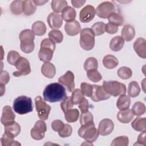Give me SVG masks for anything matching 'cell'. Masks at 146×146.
Masks as SVG:
<instances>
[{
  "mask_svg": "<svg viewBox=\"0 0 146 146\" xmlns=\"http://www.w3.org/2000/svg\"><path fill=\"white\" fill-rule=\"evenodd\" d=\"M43 95L44 100L51 103L62 101L67 97L64 87L58 83L47 85L43 91Z\"/></svg>",
  "mask_w": 146,
  "mask_h": 146,
  "instance_id": "6da1fadb",
  "label": "cell"
},
{
  "mask_svg": "<svg viewBox=\"0 0 146 146\" xmlns=\"http://www.w3.org/2000/svg\"><path fill=\"white\" fill-rule=\"evenodd\" d=\"M55 42L50 38L44 39L40 44V48L38 52L39 59L47 62L52 59L54 51L55 50Z\"/></svg>",
  "mask_w": 146,
  "mask_h": 146,
  "instance_id": "7a4b0ae2",
  "label": "cell"
},
{
  "mask_svg": "<svg viewBox=\"0 0 146 146\" xmlns=\"http://www.w3.org/2000/svg\"><path fill=\"white\" fill-rule=\"evenodd\" d=\"M19 40L21 41L20 47L21 50L26 54L31 53L34 49V34L29 30L26 29L22 30L19 35Z\"/></svg>",
  "mask_w": 146,
  "mask_h": 146,
  "instance_id": "3957f363",
  "label": "cell"
},
{
  "mask_svg": "<svg viewBox=\"0 0 146 146\" xmlns=\"http://www.w3.org/2000/svg\"><path fill=\"white\" fill-rule=\"evenodd\" d=\"M13 109L19 115H25L32 112L33 106L31 99L26 96H18L14 101Z\"/></svg>",
  "mask_w": 146,
  "mask_h": 146,
  "instance_id": "277c9868",
  "label": "cell"
},
{
  "mask_svg": "<svg viewBox=\"0 0 146 146\" xmlns=\"http://www.w3.org/2000/svg\"><path fill=\"white\" fill-rule=\"evenodd\" d=\"M78 135L86 141L92 143L98 139L99 134L94 121H91L81 125L78 130Z\"/></svg>",
  "mask_w": 146,
  "mask_h": 146,
  "instance_id": "5b68a950",
  "label": "cell"
},
{
  "mask_svg": "<svg viewBox=\"0 0 146 146\" xmlns=\"http://www.w3.org/2000/svg\"><path fill=\"white\" fill-rule=\"evenodd\" d=\"M103 87L108 94L113 96L125 95L126 93L125 84L117 81H104Z\"/></svg>",
  "mask_w": 146,
  "mask_h": 146,
  "instance_id": "8992f818",
  "label": "cell"
},
{
  "mask_svg": "<svg viewBox=\"0 0 146 146\" xmlns=\"http://www.w3.org/2000/svg\"><path fill=\"white\" fill-rule=\"evenodd\" d=\"M80 45L84 50L89 51L95 46V35L91 29L85 28L81 30L80 35Z\"/></svg>",
  "mask_w": 146,
  "mask_h": 146,
  "instance_id": "52a82bcc",
  "label": "cell"
},
{
  "mask_svg": "<svg viewBox=\"0 0 146 146\" xmlns=\"http://www.w3.org/2000/svg\"><path fill=\"white\" fill-rule=\"evenodd\" d=\"M35 104L39 118L42 120H46L48 117L51 107L40 96H38L35 98Z\"/></svg>",
  "mask_w": 146,
  "mask_h": 146,
  "instance_id": "ba28073f",
  "label": "cell"
},
{
  "mask_svg": "<svg viewBox=\"0 0 146 146\" xmlns=\"http://www.w3.org/2000/svg\"><path fill=\"white\" fill-rule=\"evenodd\" d=\"M115 7L114 4L109 1H106L101 3L96 9V15L101 18H107L112 13L115 12Z\"/></svg>",
  "mask_w": 146,
  "mask_h": 146,
  "instance_id": "9c48e42d",
  "label": "cell"
},
{
  "mask_svg": "<svg viewBox=\"0 0 146 146\" xmlns=\"http://www.w3.org/2000/svg\"><path fill=\"white\" fill-rule=\"evenodd\" d=\"M47 131L46 124L42 120L37 121L33 128L31 129L30 134L32 138L36 140H40L44 138Z\"/></svg>",
  "mask_w": 146,
  "mask_h": 146,
  "instance_id": "30bf717a",
  "label": "cell"
},
{
  "mask_svg": "<svg viewBox=\"0 0 146 146\" xmlns=\"http://www.w3.org/2000/svg\"><path fill=\"white\" fill-rule=\"evenodd\" d=\"M18 71L13 73L15 76H20L28 75L31 72V68L29 61L25 58L21 57L15 65Z\"/></svg>",
  "mask_w": 146,
  "mask_h": 146,
  "instance_id": "8fae6325",
  "label": "cell"
},
{
  "mask_svg": "<svg viewBox=\"0 0 146 146\" xmlns=\"http://www.w3.org/2000/svg\"><path fill=\"white\" fill-rule=\"evenodd\" d=\"M92 87L93 90L91 98L94 102H97L101 100H104L108 99L111 96V95L104 90L103 86L92 84Z\"/></svg>",
  "mask_w": 146,
  "mask_h": 146,
  "instance_id": "7c38bea8",
  "label": "cell"
},
{
  "mask_svg": "<svg viewBox=\"0 0 146 146\" xmlns=\"http://www.w3.org/2000/svg\"><path fill=\"white\" fill-rule=\"evenodd\" d=\"M96 14L94 7L88 5L83 8L79 13L80 21L83 23H88L91 21Z\"/></svg>",
  "mask_w": 146,
  "mask_h": 146,
  "instance_id": "4fadbf2b",
  "label": "cell"
},
{
  "mask_svg": "<svg viewBox=\"0 0 146 146\" xmlns=\"http://www.w3.org/2000/svg\"><path fill=\"white\" fill-rule=\"evenodd\" d=\"M58 82L66 86L69 92H72L75 88L74 75L71 71H67L66 74L58 79Z\"/></svg>",
  "mask_w": 146,
  "mask_h": 146,
  "instance_id": "5bb4252c",
  "label": "cell"
},
{
  "mask_svg": "<svg viewBox=\"0 0 146 146\" xmlns=\"http://www.w3.org/2000/svg\"><path fill=\"white\" fill-rule=\"evenodd\" d=\"M114 128V124L110 119L102 120L98 126L99 134L102 136H106L110 134Z\"/></svg>",
  "mask_w": 146,
  "mask_h": 146,
  "instance_id": "9a60e30c",
  "label": "cell"
},
{
  "mask_svg": "<svg viewBox=\"0 0 146 146\" xmlns=\"http://www.w3.org/2000/svg\"><path fill=\"white\" fill-rule=\"evenodd\" d=\"M47 23L53 30H57L59 29L63 23V19L62 15L55 12L51 13L47 17Z\"/></svg>",
  "mask_w": 146,
  "mask_h": 146,
  "instance_id": "2e32d148",
  "label": "cell"
},
{
  "mask_svg": "<svg viewBox=\"0 0 146 146\" xmlns=\"http://www.w3.org/2000/svg\"><path fill=\"white\" fill-rule=\"evenodd\" d=\"M15 115L10 106H6L3 108L1 121L4 125L14 121Z\"/></svg>",
  "mask_w": 146,
  "mask_h": 146,
  "instance_id": "e0dca14e",
  "label": "cell"
},
{
  "mask_svg": "<svg viewBox=\"0 0 146 146\" xmlns=\"http://www.w3.org/2000/svg\"><path fill=\"white\" fill-rule=\"evenodd\" d=\"M133 49L136 54L141 58H146V42L143 38H137L133 43Z\"/></svg>",
  "mask_w": 146,
  "mask_h": 146,
  "instance_id": "ac0fdd59",
  "label": "cell"
},
{
  "mask_svg": "<svg viewBox=\"0 0 146 146\" xmlns=\"http://www.w3.org/2000/svg\"><path fill=\"white\" fill-rule=\"evenodd\" d=\"M66 34L70 36H75L81 31V26L77 21L67 22L64 26Z\"/></svg>",
  "mask_w": 146,
  "mask_h": 146,
  "instance_id": "d6986e66",
  "label": "cell"
},
{
  "mask_svg": "<svg viewBox=\"0 0 146 146\" xmlns=\"http://www.w3.org/2000/svg\"><path fill=\"white\" fill-rule=\"evenodd\" d=\"M20 132L19 124L14 121L5 125V133L14 138L18 136Z\"/></svg>",
  "mask_w": 146,
  "mask_h": 146,
  "instance_id": "ffe728a7",
  "label": "cell"
},
{
  "mask_svg": "<svg viewBox=\"0 0 146 146\" xmlns=\"http://www.w3.org/2000/svg\"><path fill=\"white\" fill-rule=\"evenodd\" d=\"M133 116L134 114L129 108L120 110L117 114V120L122 123H128L132 120Z\"/></svg>",
  "mask_w": 146,
  "mask_h": 146,
  "instance_id": "44dd1931",
  "label": "cell"
},
{
  "mask_svg": "<svg viewBox=\"0 0 146 146\" xmlns=\"http://www.w3.org/2000/svg\"><path fill=\"white\" fill-rule=\"evenodd\" d=\"M41 72L44 76L48 78H52L55 75L56 69L52 63L47 62H44L42 65Z\"/></svg>",
  "mask_w": 146,
  "mask_h": 146,
  "instance_id": "7402d4cb",
  "label": "cell"
},
{
  "mask_svg": "<svg viewBox=\"0 0 146 146\" xmlns=\"http://www.w3.org/2000/svg\"><path fill=\"white\" fill-rule=\"evenodd\" d=\"M121 37L127 42L133 39L135 35V30L134 27L130 25H125L121 30Z\"/></svg>",
  "mask_w": 146,
  "mask_h": 146,
  "instance_id": "603a6c76",
  "label": "cell"
},
{
  "mask_svg": "<svg viewBox=\"0 0 146 146\" xmlns=\"http://www.w3.org/2000/svg\"><path fill=\"white\" fill-rule=\"evenodd\" d=\"M76 11L71 6L66 7L62 12V17L67 22L75 21L76 18Z\"/></svg>",
  "mask_w": 146,
  "mask_h": 146,
  "instance_id": "cb8c5ba5",
  "label": "cell"
},
{
  "mask_svg": "<svg viewBox=\"0 0 146 146\" xmlns=\"http://www.w3.org/2000/svg\"><path fill=\"white\" fill-rule=\"evenodd\" d=\"M124 44V39L120 36H116L110 41V47L113 51H119L123 47Z\"/></svg>",
  "mask_w": 146,
  "mask_h": 146,
  "instance_id": "d4e9b609",
  "label": "cell"
},
{
  "mask_svg": "<svg viewBox=\"0 0 146 146\" xmlns=\"http://www.w3.org/2000/svg\"><path fill=\"white\" fill-rule=\"evenodd\" d=\"M119 63L117 59L113 55L108 54L106 55L103 59V66L108 69H112L116 67Z\"/></svg>",
  "mask_w": 146,
  "mask_h": 146,
  "instance_id": "484cf974",
  "label": "cell"
},
{
  "mask_svg": "<svg viewBox=\"0 0 146 146\" xmlns=\"http://www.w3.org/2000/svg\"><path fill=\"white\" fill-rule=\"evenodd\" d=\"M32 31L38 36L43 35L46 31V26L44 23L40 21L35 22L32 25Z\"/></svg>",
  "mask_w": 146,
  "mask_h": 146,
  "instance_id": "4316f807",
  "label": "cell"
},
{
  "mask_svg": "<svg viewBox=\"0 0 146 146\" xmlns=\"http://www.w3.org/2000/svg\"><path fill=\"white\" fill-rule=\"evenodd\" d=\"M36 9V5L34 1H23L22 3V11L26 15L33 14Z\"/></svg>",
  "mask_w": 146,
  "mask_h": 146,
  "instance_id": "83f0119b",
  "label": "cell"
},
{
  "mask_svg": "<svg viewBox=\"0 0 146 146\" xmlns=\"http://www.w3.org/2000/svg\"><path fill=\"white\" fill-rule=\"evenodd\" d=\"M131 103V99L129 96L125 95H120L116 103V106L120 110L129 108Z\"/></svg>",
  "mask_w": 146,
  "mask_h": 146,
  "instance_id": "f1b7e54d",
  "label": "cell"
},
{
  "mask_svg": "<svg viewBox=\"0 0 146 146\" xmlns=\"http://www.w3.org/2000/svg\"><path fill=\"white\" fill-rule=\"evenodd\" d=\"M132 127L137 131L142 132L146 129V119L145 117H136L131 123Z\"/></svg>",
  "mask_w": 146,
  "mask_h": 146,
  "instance_id": "f546056e",
  "label": "cell"
},
{
  "mask_svg": "<svg viewBox=\"0 0 146 146\" xmlns=\"http://www.w3.org/2000/svg\"><path fill=\"white\" fill-rule=\"evenodd\" d=\"M67 6V2L65 0H53L51 2V7L55 13L62 12Z\"/></svg>",
  "mask_w": 146,
  "mask_h": 146,
  "instance_id": "4dcf8cb0",
  "label": "cell"
},
{
  "mask_svg": "<svg viewBox=\"0 0 146 146\" xmlns=\"http://www.w3.org/2000/svg\"><path fill=\"white\" fill-rule=\"evenodd\" d=\"M140 92V88L136 81L131 82L128 87V94L130 97L135 98L137 96Z\"/></svg>",
  "mask_w": 146,
  "mask_h": 146,
  "instance_id": "1f68e13d",
  "label": "cell"
},
{
  "mask_svg": "<svg viewBox=\"0 0 146 146\" xmlns=\"http://www.w3.org/2000/svg\"><path fill=\"white\" fill-rule=\"evenodd\" d=\"M64 114L66 121L68 123H73L78 120L79 116V112L76 108H71L64 113Z\"/></svg>",
  "mask_w": 146,
  "mask_h": 146,
  "instance_id": "d6a6232c",
  "label": "cell"
},
{
  "mask_svg": "<svg viewBox=\"0 0 146 146\" xmlns=\"http://www.w3.org/2000/svg\"><path fill=\"white\" fill-rule=\"evenodd\" d=\"M110 23H113L116 26H121L124 23L123 17L118 13H113L111 14L107 18Z\"/></svg>",
  "mask_w": 146,
  "mask_h": 146,
  "instance_id": "836d02e7",
  "label": "cell"
},
{
  "mask_svg": "<svg viewBox=\"0 0 146 146\" xmlns=\"http://www.w3.org/2000/svg\"><path fill=\"white\" fill-rule=\"evenodd\" d=\"M131 110L135 115L139 116L145 113V106L144 104L141 102H137L134 103Z\"/></svg>",
  "mask_w": 146,
  "mask_h": 146,
  "instance_id": "e575fe53",
  "label": "cell"
},
{
  "mask_svg": "<svg viewBox=\"0 0 146 146\" xmlns=\"http://www.w3.org/2000/svg\"><path fill=\"white\" fill-rule=\"evenodd\" d=\"M23 1L16 0L12 2L10 5V10L11 13L14 15H20L22 12Z\"/></svg>",
  "mask_w": 146,
  "mask_h": 146,
  "instance_id": "d590c367",
  "label": "cell"
},
{
  "mask_svg": "<svg viewBox=\"0 0 146 146\" xmlns=\"http://www.w3.org/2000/svg\"><path fill=\"white\" fill-rule=\"evenodd\" d=\"M98 67V62L97 59L94 57L87 58L84 63V68L86 71H88L92 69H97Z\"/></svg>",
  "mask_w": 146,
  "mask_h": 146,
  "instance_id": "8d00e7d4",
  "label": "cell"
},
{
  "mask_svg": "<svg viewBox=\"0 0 146 146\" xmlns=\"http://www.w3.org/2000/svg\"><path fill=\"white\" fill-rule=\"evenodd\" d=\"M117 74L119 77L122 79H128L132 76V72L129 67L123 66L119 68L117 71Z\"/></svg>",
  "mask_w": 146,
  "mask_h": 146,
  "instance_id": "74e56055",
  "label": "cell"
},
{
  "mask_svg": "<svg viewBox=\"0 0 146 146\" xmlns=\"http://www.w3.org/2000/svg\"><path fill=\"white\" fill-rule=\"evenodd\" d=\"M1 141L2 146H9V145H21V144L17 141L14 140V137L8 135L6 133H4L1 139Z\"/></svg>",
  "mask_w": 146,
  "mask_h": 146,
  "instance_id": "f35d334b",
  "label": "cell"
},
{
  "mask_svg": "<svg viewBox=\"0 0 146 146\" xmlns=\"http://www.w3.org/2000/svg\"><path fill=\"white\" fill-rule=\"evenodd\" d=\"M106 25L103 22L95 23L91 27V30L95 35H100L105 32Z\"/></svg>",
  "mask_w": 146,
  "mask_h": 146,
  "instance_id": "ab89813d",
  "label": "cell"
},
{
  "mask_svg": "<svg viewBox=\"0 0 146 146\" xmlns=\"http://www.w3.org/2000/svg\"><path fill=\"white\" fill-rule=\"evenodd\" d=\"M49 38L51 39L54 42L57 43H61L63 39L62 33L58 30H52L48 33Z\"/></svg>",
  "mask_w": 146,
  "mask_h": 146,
  "instance_id": "60d3db41",
  "label": "cell"
},
{
  "mask_svg": "<svg viewBox=\"0 0 146 146\" xmlns=\"http://www.w3.org/2000/svg\"><path fill=\"white\" fill-rule=\"evenodd\" d=\"M87 75L88 78L93 82H98L102 79V75L97 69H92L87 71Z\"/></svg>",
  "mask_w": 146,
  "mask_h": 146,
  "instance_id": "b9f144b4",
  "label": "cell"
},
{
  "mask_svg": "<svg viewBox=\"0 0 146 146\" xmlns=\"http://www.w3.org/2000/svg\"><path fill=\"white\" fill-rule=\"evenodd\" d=\"M129 139L126 136H121L117 137L113 140L111 146H127L128 145Z\"/></svg>",
  "mask_w": 146,
  "mask_h": 146,
  "instance_id": "7bdbcfd3",
  "label": "cell"
},
{
  "mask_svg": "<svg viewBox=\"0 0 146 146\" xmlns=\"http://www.w3.org/2000/svg\"><path fill=\"white\" fill-rule=\"evenodd\" d=\"M20 54L14 50H11L9 52L7 56V62L10 64L11 65H15L17 61L21 58Z\"/></svg>",
  "mask_w": 146,
  "mask_h": 146,
  "instance_id": "ee69618b",
  "label": "cell"
},
{
  "mask_svg": "<svg viewBox=\"0 0 146 146\" xmlns=\"http://www.w3.org/2000/svg\"><path fill=\"white\" fill-rule=\"evenodd\" d=\"M74 106V103L71 100V97H66L60 103V107L64 113L71 109Z\"/></svg>",
  "mask_w": 146,
  "mask_h": 146,
  "instance_id": "f6af8a7d",
  "label": "cell"
},
{
  "mask_svg": "<svg viewBox=\"0 0 146 146\" xmlns=\"http://www.w3.org/2000/svg\"><path fill=\"white\" fill-rule=\"evenodd\" d=\"M80 88H81V91L83 93V94L87 97H91L92 95V90H93V87L92 85L83 82L80 84Z\"/></svg>",
  "mask_w": 146,
  "mask_h": 146,
  "instance_id": "bcb514c9",
  "label": "cell"
},
{
  "mask_svg": "<svg viewBox=\"0 0 146 146\" xmlns=\"http://www.w3.org/2000/svg\"><path fill=\"white\" fill-rule=\"evenodd\" d=\"M71 97L74 104H78L84 98V95L80 89H75L72 93Z\"/></svg>",
  "mask_w": 146,
  "mask_h": 146,
  "instance_id": "7dc6e473",
  "label": "cell"
},
{
  "mask_svg": "<svg viewBox=\"0 0 146 146\" xmlns=\"http://www.w3.org/2000/svg\"><path fill=\"white\" fill-rule=\"evenodd\" d=\"M93 115L90 112L87 111L86 112L82 113L80 117V123L81 125H84L89 122L93 121Z\"/></svg>",
  "mask_w": 146,
  "mask_h": 146,
  "instance_id": "c3c4849f",
  "label": "cell"
},
{
  "mask_svg": "<svg viewBox=\"0 0 146 146\" xmlns=\"http://www.w3.org/2000/svg\"><path fill=\"white\" fill-rule=\"evenodd\" d=\"M72 132V127L68 124H64L63 128L58 132V135L61 137H67L71 135Z\"/></svg>",
  "mask_w": 146,
  "mask_h": 146,
  "instance_id": "681fc988",
  "label": "cell"
},
{
  "mask_svg": "<svg viewBox=\"0 0 146 146\" xmlns=\"http://www.w3.org/2000/svg\"><path fill=\"white\" fill-rule=\"evenodd\" d=\"M10 80V75L6 71H1L0 74V84L5 86Z\"/></svg>",
  "mask_w": 146,
  "mask_h": 146,
  "instance_id": "f907efd6",
  "label": "cell"
},
{
  "mask_svg": "<svg viewBox=\"0 0 146 146\" xmlns=\"http://www.w3.org/2000/svg\"><path fill=\"white\" fill-rule=\"evenodd\" d=\"M79 104V108L80 110L82 113L86 112L88 111L89 103L88 100L84 97L82 100L80 102Z\"/></svg>",
  "mask_w": 146,
  "mask_h": 146,
  "instance_id": "816d5d0a",
  "label": "cell"
},
{
  "mask_svg": "<svg viewBox=\"0 0 146 146\" xmlns=\"http://www.w3.org/2000/svg\"><path fill=\"white\" fill-rule=\"evenodd\" d=\"M64 126V124L60 120H55L51 123V127L55 131H60Z\"/></svg>",
  "mask_w": 146,
  "mask_h": 146,
  "instance_id": "f5cc1de1",
  "label": "cell"
},
{
  "mask_svg": "<svg viewBox=\"0 0 146 146\" xmlns=\"http://www.w3.org/2000/svg\"><path fill=\"white\" fill-rule=\"evenodd\" d=\"M117 30H118L117 26L113 23L109 22L106 25L105 31L108 34H115L117 32Z\"/></svg>",
  "mask_w": 146,
  "mask_h": 146,
  "instance_id": "db71d44e",
  "label": "cell"
},
{
  "mask_svg": "<svg viewBox=\"0 0 146 146\" xmlns=\"http://www.w3.org/2000/svg\"><path fill=\"white\" fill-rule=\"evenodd\" d=\"M145 131H142V132L137 137V141L135 145H141L145 146L146 145V139H145Z\"/></svg>",
  "mask_w": 146,
  "mask_h": 146,
  "instance_id": "11a10c76",
  "label": "cell"
},
{
  "mask_svg": "<svg viewBox=\"0 0 146 146\" xmlns=\"http://www.w3.org/2000/svg\"><path fill=\"white\" fill-rule=\"evenodd\" d=\"M85 3H86V1L84 0H72L71 1V3L72 6L76 8L82 7L84 5Z\"/></svg>",
  "mask_w": 146,
  "mask_h": 146,
  "instance_id": "9f6ffc18",
  "label": "cell"
},
{
  "mask_svg": "<svg viewBox=\"0 0 146 146\" xmlns=\"http://www.w3.org/2000/svg\"><path fill=\"white\" fill-rule=\"evenodd\" d=\"M34 2L36 5L40 6V5H44L45 3L47 2L48 1H34Z\"/></svg>",
  "mask_w": 146,
  "mask_h": 146,
  "instance_id": "6f0895ef",
  "label": "cell"
},
{
  "mask_svg": "<svg viewBox=\"0 0 146 146\" xmlns=\"http://www.w3.org/2000/svg\"><path fill=\"white\" fill-rule=\"evenodd\" d=\"M0 86H1V95L2 96L5 92V86L3 85L0 84Z\"/></svg>",
  "mask_w": 146,
  "mask_h": 146,
  "instance_id": "680465c9",
  "label": "cell"
}]
</instances>
